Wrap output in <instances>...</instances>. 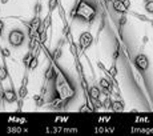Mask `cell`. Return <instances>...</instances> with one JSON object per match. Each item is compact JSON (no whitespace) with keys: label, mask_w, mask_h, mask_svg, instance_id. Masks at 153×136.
I'll list each match as a JSON object with an SVG mask.
<instances>
[{"label":"cell","mask_w":153,"mask_h":136,"mask_svg":"<svg viewBox=\"0 0 153 136\" xmlns=\"http://www.w3.org/2000/svg\"><path fill=\"white\" fill-rule=\"evenodd\" d=\"M59 71V69H57ZM55 87H56V93L64 100H69L75 96V88L71 85L69 80L61 72H57V76L55 79Z\"/></svg>","instance_id":"6da1fadb"},{"label":"cell","mask_w":153,"mask_h":136,"mask_svg":"<svg viewBox=\"0 0 153 136\" xmlns=\"http://www.w3.org/2000/svg\"><path fill=\"white\" fill-rule=\"evenodd\" d=\"M96 15H97V10L92 4H89L85 0H77V12H76L77 17H80L87 23H92Z\"/></svg>","instance_id":"7a4b0ae2"},{"label":"cell","mask_w":153,"mask_h":136,"mask_svg":"<svg viewBox=\"0 0 153 136\" xmlns=\"http://www.w3.org/2000/svg\"><path fill=\"white\" fill-rule=\"evenodd\" d=\"M24 32L20 31V29H12L8 35V41L12 47H20L24 43Z\"/></svg>","instance_id":"3957f363"},{"label":"cell","mask_w":153,"mask_h":136,"mask_svg":"<svg viewBox=\"0 0 153 136\" xmlns=\"http://www.w3.org/2000/svg\"><path fill=\"white\" fill-rule=\"evenodd\" d=\"M92 43H93V35L88 31L83 32V34L80 35V37H79V44H80V48L83 49V51L89 48V47L92 46Z\"/></svg>","instance_id":"277c9868"},{"label":"cell","mask_w":153,"mask_h":136,"mask_svg":"<svg viewBox=\"0 0 153 136\" xmlns=\"http://www.w3.org/2000/svg\"><path fill=\"white\" fill-rule=\"evenodd\" d=\"M134 66L140 71H146L149 68V59L145 54H139L134 58Z\"/></svg>","instance_id":"5b68a950"},{"label":"cell","mask_w":153,"mask_h":136,"mask_svg":"<svg viewBox=\"0 0 153 136\" xmlns=\"http://www.w3.org/2000/svg\"><path fill=\"white\" fill-rule=\"evenodd\" d=\"M67 104H68V100L61 99L57 93H56V96L52 97L51 102H49V107H51L52 109H61V108L65 107Z\"/></svg>","instance_id":"8992f818"},{"label":"cell","mask_w":153,"mask_h":136,"mask_svg":"<svg viewBox=\"0 0 153 136\" xmlns=\"http://www.w3.org/2000/svg\"><path fill=\"white\" fill-rule=\"evenodd\" d=\"M112 7H113V10L117 13H121V15H125L129 11V8L125 5L124 0H114V1H112Z\"/></svg>","instance_id":"52a82bcc"},{"label":"cell","mask_w":153,"mask_h":136,"mask_svg":"<svg viewBox=\"0 0 153 136\" xmlns=\"http://www.w3.org/2000/svg\"><path fill=\"white\" fill-rule=\"evenodd\" d=\"M17 96H19L17 92H15V90H12V88H8L4 91V100L8 103H16Z\"/></svg>","instance_id":"ba28073f"},{"label":"cell","mask_w":153,"mask_h":136,"mask_svg":"<svg viewBox=\"0 0 153 136\" xmlns=\"http://www.w3.org/2000/svg\"><path fill=\"white\" fill-rule=\"evenodd\" d=\"M56 76H57V71H56V68L51 64V66L45 69V72H44V78H45L47 81H52L56 79Z\"/></svg>","instance_id":"9c48e42d"},{"label":"cell","mask_w":153,"mask_h":136,"mask_svg":"<svg viewBox=\"0 0 153 136\" xmlns=\"http://www.w3.org/2000/svg\"><path fill=\"white\" fill-rule=\"evenodd\" d=\"M42 24H43V22H42V17H40L39 15H35V16L32 17V19H31V22H29L27 25H28L29 28H32V29H36V31H37V29H39V27H40V25H42Z\"/></svg>","instance_id":"30bf717a"},{"label":"cell","mask_w":153,"mask_h":136,"mask_svg":"<svg viewBox=\"0 0 153 136\" xmlns=\"http://www.w3.org/2000/svg\"><path fill=\"white\" fill-rule=\"evenodd\" d=\"M88 93H89V97L93 100V102L100 100V97H101V90H100L99 87H91L89 91H88Z\"/></svg>","instance_id":"8fae6325"},{"label":"cell","mask_w":153,"mask_h":136,"mask_svg":"<svg viewBox=\"0 0 153 136\" xmlns=\"http://www.w3.org/2000/svg\"><path fill=\"white\" fill-rule=\"evenodd\" d=\"M100 88L101 90H104V91H112V83L108 80V79H105V78H102V79H100Z\"/></svg>","instance_id":"7c38bea8"},{"label":"cell","mask_w":153,"mask_h":136,"mask_svg":"<svg viewBox=\"0 0 153 136\" xmlns=\"http://www.w3.org/2000/svg\"><path fill=\"white\" fill-rule=\"evenodd\" d=\"M112 109H113L114 112L124 111V103H123V100H116V102H112Z\"/></svg>","instance_id":"4fadbf2b"},{"label":"cell","mask_w":153,"mask_h":136,"mask_svg":"<svg viewBox=\"0 0 153 136\" xmlns=\"http://www.w3.org/2000/svg\"><path fill=\"white\" fill-rule=\"evenodd\" d=\"M39 43H40V41L36 40V39H29V44H28L29 51H31V52L37 51V48H39Z\"/></svg>","instance_id":"5bb4252c"},{"label":"cell","mask_w":153,"mask_h":136,"mask_svg":"<svg viewBox=\"0 0 153 136\" xmlns=\"http://www.w3.org/2000/svg\"><path fill=\"white\" fill-rule=\"evenodd\" d=\"M17 95H19L20 99H25L28 95V88H27V85H24V84H22V87L19 88V91H17Z\"/></svg>","instance_id":"9a60e30c"},{"label":"cell","mask_w":153,"mask_h":136,"mask_svg":"<svg viewBox=\"0 0 153 136\" xmlns=\"http://www.w3.org/2000/svg\"><path fill=\"white\" fill-rule=\"evenodd\" d=\"M61 55H63L61 47H56V49L53 51V54H52V60H59V59L61 58Z\"/></svg>","instance_id":"2e32d148"},{"label":"cell","mask_w":153,"mask_h":136,"mask_svg":"<svg viewBox=\"0 0 153 136\" xmlns=\"http://www.w3.org/2000/svg\"><path fill=\"white\" fill-rule=\"evenodd\" d=\"M32 59H33V54H32V52L29 51L28 54H27V55H24V58H23V64H24L25 67H28Z\"/></svg>","instance_id":"e0dca14e"},{"label":"cell","mask_w":153,"mask_h":136,"mask_svg":"<svg viewBox=\"0 0 153 136\" xmlns=\"http://www.w3.org/2000/svg\"><path fill=\"white\" fill-rule=\"evenodd\" d=\"M33 100H35V103H36L37 107H43L44 103H45V100H44L43 95H35L33 96Z\"/></svg>","instance_id":"ac0fdd59"},{"label":"cell","mask_w":153,"mask_h":136,"mask_svg":"<svg viewBox=\"0 0 153 136\" xmlns=\"http://www.w3.org/2000/svg\"><path fill=\"white\" fill-rule=\"evenodd\" d=\"M7 78H8V71H7V68H5L4 66H1V67H0V81H4Z\"/></svg>","instance_id":"d6986e66"},{"label":"cell","mask_w":153,"mask_h":136,"mask_svg":"<svg viewBox=\"0 0 153 136\" xmlns=\"http://www.w3.org/2000/svg\"><path fill=\"white\" fill-rule=\"evenodd\" d=\"M37 66H39V59H37V56H33V59L31 60V63H29L28 68H29V69H35Z\"/></svg>","instance_id":"ffe728a7"},{"label":"cell","mask_w":153,"mask_h":136,"mask_svg":"<svg viewBox=\"0 0 153 136\" xmlns=\"http://www.w3.org/2000/svg\"><path fill=\"white\" fill-rule=\"evenodd\" d=\"M48 7H49V12H52L53 10H56V7H59V0H49Z\"/></svg>","instance_id":"44dd1931"},{"label":"cell","mask_w":153,"mask_h":136,"mask_svg":"<svg viewBox=\"0 0 153 136\" xmlns=\"http://www.w3.org/2000/svg\"><path fill=\"white\" fill-rule=\"evenodd\" d=\"M145 11L148 13H153V0H149L148 3H145Z\"/></svg>","instance_id":"7402d4cb"},{"label":"cell","mask_w":153,"mask_h":136,"mask_svg":"<svg viewBox=\"0 0 153 136\" xmlns=\"http://www.w3.org/2000/svg\"><path fill=\"white\" fill-rule=\"evenodd\" d=\"M133 15H134V16H136L139 20H141V22H145V23H149V22H151V20H149L148 17L145 16V15H141V13H137V12H133Z\"/></svg>","instance_id":"603a6c76"},{"label":"cell","mask_w":153,"mask_h":136,"mask_svg":"<svg viewBox=\"0 0 153 136\" xmlns=\"http://www.w3.org/2000/svg\"><path fill=\"white\" fill-rule=\"evenodd\" d=\"M43 24L45 25V28H47V29H48L49 27H51V24H52V20H51V13H49L48 16H47V19L43 22Z\"/></svg>","instance_id":"cb8c5ba5"},{"label":"cell","mask_w":153,"mask_h":136,"mask_svg":"<svg viewBox=\"0 0 153 136\" xmlns=\"http://www.w3.org/2000/svg\"><path fill=\"white\" fill-rule=\"evenodd\" d=\"M107 72L109 73L111 76H113V78H114V76L117 75V68H116V66H114V64H113V66H112V67L109 68V71H107Z\"/></svg>","instance_id":"d4e9b609"},{"label":"cell","mask_w":153,"mask_h":136,"mask_svg":"<svg viewBox=\"0 0 153 136\" xmlns=\"http://www.w3.org/2000/svg\"><path fill=\"white\" fill-rule=\"evenodd\" d=\"M126 22H128L126 16H125V15H123V16L119 19V25H120V27H124V25L126 24Z\"/></svg>","instance_id":"484cf974"},{"label":"cell","mask_w":153,"mask_h":136,"mask_svg":"<svg viewBox=\"0 0 153 136\" xmlns=\"http://www.w3.org/2000/svg\"><path fill=\"white\" fill-rule=\"evenodd\" d=\"M57 10H59V13H60V17L64 20V23H65V11H64V8L61 7V5H59Z\"/></svg>","instance_id":"4316f807"},{"label":"cell","mask_w":153,"mask_h":136,"mask_svg":"<svg viewBox=\"0 0 153 136\" xmlns=\"http://www.w3.org/2000/svg\"><path fill=\"white\" fill-rule=\"evenodd\" d=\"M1 55H3V58H10L11 51L8 48H1Z\"/></svg>","instance_id":"83f0119b"},{"label":"cell","mask_w":153,"mask_h":136,"mask_svg":"<svg viewBox=\"0 0 153 136\" xmlns=\"http://www.w3.org/2000/svg\"><path fill=\"white\" fill-rule=\"evenodd\" d=\"M71 52H72L73 56H77V46L76 44H71Z\"/></svg>","instance_id":"f1b7e54d"},{"label":"cell","mask_w":153,"mask_h":136,"mask_svg":"<svg viewBox=\"0 0 153 136\" xmlns=\"http://www.w3.org/2000/svg\"><path fill=\"white\" fill-rule=\"evenodd\" d=\"M79 111H80L81 114H83V112H91V111H92V108H89V105L85 104V105H83V107L79 109Z\"/></svg>","instance_id":"f546056e"},{"label":"cell","mask_w":153,"mask_h":136,"mask_svg":"<svg viewBox=\"0 0 153 136\" xmlns=\"http://www.w3.org/2000/svg\"><path fill=\"white\" fill-rule=\"evenodd\" d=\"M40 12H42V4H40V3H37V4L35 5V13L40 15Z\"/></svg>","instance_id":"4dcf8cb0"},{"label":"cell","mask_w":153,"mask_h":136,"mask_svg":"<svg viewBox=\"0 0 153 136\" xmlns=\"http://www.w3.org/2000/svg\"><path fill=\"white\" fill-rule=\"evenodd\" d=\"M0 99L4 100V90H3V87H0Z\"/></svg>","instance_id":"1f68e13d"},{"label":"cell","mask_w":153,"mask_h":136,"mask_svg":"<svg viewBox=\"0 0 153 136\" xmlns=\"http://www.w3.org/2000/svg\"><path fill=\"white\" fill-rule=\"evenodd\" d=\"M22 84H24V85H27V84H28V76H27V75H25L24 78H23V83H22Z\"/></svg>","instance_id":"d6a6232c"},{"label":"cell","mask_w":153,"mask_h":136,"mask_svg":"<svg viewBox=\"0 0 153 136\" xmlns=\"http://www.w3.org/2000/svg\"><path fill=\"white\" fill-rule=\"evenodd\" d=\"M97 67L101 68V69H104V71H107V69H105V67H104V64H102L101 61H97Z\"/></svg>","instance_id":"836d02e7"},{"label":"cell","mask_w":153,"mask_h":136,"mask_svg":"<svg viewBox=\"0 0 153 136\" xmlns=\"http://www.w3.org/2000/svg\"><path fill=\"white\" fill-rule=\"evenodd\" d=\"M45 92H47V87H45V85H44V87H42V93H40V95H45Z\"/></svg>","instance_id":"e575fe53"},{"label":"cell","mask_w":153,"mask_h":136,"mask_svg":"<svg viewBox=\"0 0 153 136\" xmlns=\"http://www.w3.org/2000/svg\"><path fill=\"white\" fill-rule=\"evenodd\" d=\"M4 28V22L3 20H0V29H3Z\"/></svg>","instance_id":"d590c367"},{"label":"cell","mask_w":153,"mask_h":136,"mask_svg":"<svg viewBox=\"0 0 153 136\" xmlns=\"http://www.w3.org/2000/svg\"><path fill=\"white\" fill-rule=\"evenodd\" d=\"M143 39H144V40H143V41H144V43H146V41H148V37H146V36H144V37H143Z\"/></svg>","instance_id":"8d00e7d4"},{"label":"cell","mask_w":153,"mask_h":136,"mask_svg":"<svg viewBox=\"0 0 153 136\" xmlns=\"http://www.w3.org/2000/svg\"><path fill=\"white\" fill-rule=\"evenodd\" d=\"M8 0H1V4H7Z\"/></svg>","instance_id":"74e56055"},{"label":"cell","mask_w":153,"mask_h":136,"mask_svg":"<svg viewBox=\"0 0 153 136\" xmlns=\"http://www.w3.org/2000/svg\"><path fill=\"white\" fill-rule=\"evenodd\" d=\"M1 31H3V29H0V36H1Z\"/></svg>","instance_id":"f35d334b"},{"label":"cell","mask_w":153,"mask_h":136,"mask_svg":"<svg viewBox=\"0 0 153 136\" xmlns=\"http://www.w3.org/2000/svg\"><path fill=\"white\" fill-rule=\"evenodd\" d=\"M144 1H145V3H148V1H149V0H144Z\"/></svg>","instance_id":"ab89813d"},{"label":"cell","mask_w":153,"mask_h":136,"mask_svg":"<svg viewBox=\"0 0 153 136\" xmlns=\"http://www.w3.org/2000/svg\"><path fill=\"white\" fill-rule=\"evenodd\" d=\"M152 25H153V20H152Z\"/></svg>","instance_id":"60d3db41"}]
</instances>
